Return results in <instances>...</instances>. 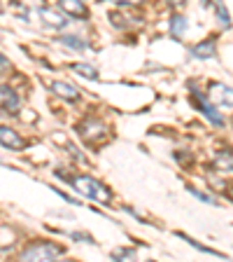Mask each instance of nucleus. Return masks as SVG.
I'll list each match as a JSON object with an SVG mask.
<instances>
[{"label":"nucleus","instance_id":"obj_16","mask_svg":"<svg viewBox=\"0 0 233 262\" xmlns=\"http://www.w3.org/2000/svg\"><path fill=\"white\" fill-rule=\"evenodd\" d=\"M215 7H217L219 24H222L224 28H228V26H231V19H228V10H226V5H224V0H215Z\"/></svg>","mask_w":233,"mask_h":262},{"label":"nucleus","instance_id":"obj_7","mask_svg":"<svg viewBox=\"0 0 233 262\" xmlns=\"http://www.w3.org/2000/svg\"><path fill=\"white\" fill-rule=\"evenodd\" d=\"M59 7L68 16H75V19H87L89 16V10L82 0H59Z\"/></svg>","mask_w":233,"mask_h":262},{"label":"nucleus","instance_id":"obj_1","mask_svg":"<svg viewBox=\"0 0 233 262\" xmlns=\"http://www.w3.org/2000/svg\"><path fill=\"white\" fill-rule=\"evenodd\" d=\"M70 185L75 187L80 194L89 196V199H96V202L108 204L110 199H112V194H110L108 187H105L103 183L93 180L91 176H75V178H70Z\"/></svg>","mask_w":233,"mask_h":262},{"label":"nucleus","instance_id":"obj_2","mask_svg":"<svg viewBox=\"0 0 233 262\" xmlns=\"http://www.w3.org/2000/svg\"><path fill=\"white\" fill-rule=\"evenodd\" d=\"M61 255H63V248H61V246H54V244H49V241H42V244L28 246L26 251L21 253V260H33V262L56 260V257H61Z\"/></svg>","mask_w":233,"mask_h":262},{"label":"nucleus","instance_id":"obj_12","mask_svg":"<svg viewBox=\"0 0 233 262\" xmlns=\"http://www.w3.org/2000/svg\"><path fill=\"white\" fill-rule=\"evenodd\" d=\"M187 33V19L182 14H175L173 19H170V35H175V38H182Z\"/></svg>","mask_w":233,"mask_h":262},{"label":"nucleus","instance_id":"obj_18","mask_svg":"<svg viewBox=\"0 0 233 262\" xmlns=\"http://www.w3.org/2000/svg\"><path fill=\"white\" fill-rule=\"evenodd\" d=\"M133 255H136L133 251H114L112 253V257H133Z\"/></svg>","mask_w":233,"mask_h":262},{"label":"nucleus","instance_id":"obj_6","mask_svg":"<svg viewBox=\"0 0 233 262\" xmlns=\"http://www.w3.org/2000/svg\"><path fill=\"white\" fill-rule=\"evenodd\" d=\"M0 141H3V147H7V150H23L26 147V141L10 126H0Z\"/></svg>","mask_w":233,"mask_h":262},{"label":"nucleus","instance_id":"obj_15","mask_svg":"<svg viewBox=\"0 0 233 262\" xmlns=\"http://www.w3.org/2000/svg\"><path fill=\"white\" fill-rule=\"evenodd\" d=\"M59 40L65 45V47H75V49H87V47H89V45H87V40L77 38V35H61Z\"/></svg>","mask_w":233,"mask_h":262},{"label":"nucleus","instance_id":"obj_8","mask_svg":"<svg viewBox=\"0 0 233 262\" xmlns=\"http://www.w3.org/2000/svg\"><path fill=\"white\" fill-rule=\"evenodd\" d=\"M0 98H3V110H5V113L14 115L16 110H19V96H16L14 89H10L7 84H3V89H0Z\"/></svg>","mask_w":233,"mask_h":262},{"label":"nucleus","instance_id":"obj_14","mask_svg":"<svg viewBox=\"0 0 233 262\" xmlns=\"http://www.w3.org/2000/svg\"><path fill=\"white\" fill-rule=\"evenodd\" d=\"M215 166L217 169H233V150H222L215 157Z\"/></svg>","mask_w":233,"mask_h":262},{"label":"nucleus","instance_id":"obj_3","mask_svg":"<svg viewBox=\"0 0 233 262\" xmlns=\"http://www.w3.org/2000/svg\"><path fill=\"white\" fill-rule=\"evenodd\" d=\"M77 134H80V138L84 143L96 145V143H100L105 138V126H103V122H98V120H84L77 126Z\"/></svg>","mask_w":233,"mask_h":262},{"label":"nucleus","instance_id":"obj_21","mask_svg":"<svg viewBox=\"0 0 233 262\" xmlns=\"http://www.w3.org/2000/svg\"><path fill=\"white\" fill-rule=\"evenodd\" d=\"M226 194H228V199H231V202H233V187H228V190H226Z\"/></svg>","mask_w":233,"mask_h":262},{"label":"nucleus","instance_id":"obj_10","mask_svg":"<svg viewBox=\"0 0 233 262\" xmlns=\"http://www.w3.org/2000/svg\"><path fill=\"white\" fill-rule=\"evenodd\" d=\"M191 54L196 56V59H210L212 54H215V40H205V42H198L194 49H191Z\"/></svg>","mask_w":233,"mask_h":262},{"label":"nucleus","instance_id":"obj_11","mask_svg":"<svg viewBox=\"0 0 233 262\" xmlns=\"http://www.w3.org/2000/svg\"><path fill=\"white\" fill-rule=\"evenodd\" d=\"M40 14H42L44 24H49V26H54V28L65 26V16H59L54 10H47V7H40Z\"/></svg>","mask_w":233,"mask_h":262},{"label":"nucleus","instance_id":"obj_13","mask_svg":"<svg viewBox=\"0 0 233 262\" xmlns=\"http://www.w3.org/2000/svg\"><path fill=\"white\" fill-rule=\"evenodd\" d=\"M70 68L77 73V75L87 77V80H93V82L98 80V71H96V68H93V66H87V63H72Z\"/></svg>","mask_w":233,"mask_h":262},{"label":"nucleus","instance_id":"obj_4","mask_svg":"<svg viewBox=\"0 0 233 262\" xmlns=\"http://www.w3.org/2000/svg\"><path fill=\"white\" fill-rule=\"evenodd\" d=\"M210 101L217 108H224V110H233V87L228 84H222V82H212L210 84Z\"/></svg>","mask_w":233,"mask_h":262},{"label":"nucleus","instance_id":"obj_19","mask_svg":"<svg viewBox=\"0 0 233 262\" xmlns=\"http://www.w3.org/2000/svg\"><path fill=\"white\" fill-rule=\"evenodd\" d=\"M187 0H168V5H173V7H182Z\"/></svg>","mask_w":233,"mask_h":262},{"label":"nucleus","instance_id":"obj_17","mask_svg":"<svg viewBox=\"0 0 233 262\" xmlns=\"http://www.w3.org/2000/svg\"><path fill=\"white\" fill-rule=\"evenodd\" d=\"M189 192L196 196V199H201L203 204H217V202H215V199H212L210 194H205V192H201V190H194V187H189Z\"/></svg>","mask_w":233,"mask_h":262},{"label":"nucleus","instance_id":"obj_5","mask_svg":"<svg viewBox=\"0 0 233 262\" xmlns=\"http://www.w3.org/2000/svg\"><path fill=\"white\" fill-rule=\"evenodd\" d=\"M191 98H194V103H196V108H198V110H201V113L203 115H205V117H208V120H210L212 122V124H217V126H222L224 124V120H222V115H219L217 113V110H215V108H217V105H215V103H208V98L205 96H203V94H198V92H194V96H191Z\"/></svg>","mask_w":233,"mask_h":262},{"label":"nucleus","instance_id":"obj_20","mask_svg":"<svg viewBox=\"0 0 233 262\" xmlns=\"http://www.w3.org/2000/svg\"><path fill=\"white\" fill-rule=\"evenodd\" d=\"M119 3H128V5H136V3H142V0H119Z\"/></svg>","mask_w":233,"mask_h":262},{"label":"nucleus","instance_id":"obj_9","mask_svg":"<svg viewBox=\"0 0 233 262\" xmlns=\"http://www.w3.org/2000/svg\"><path fill=\"white\" fill-rule=\"evenodd\" d=\"M51 92H56L61 98H65V101H77L80 98V92H77L72 84H68V82H51Z\"/></svg>","mask_w":233,"mask_h":262}]
</instances>
